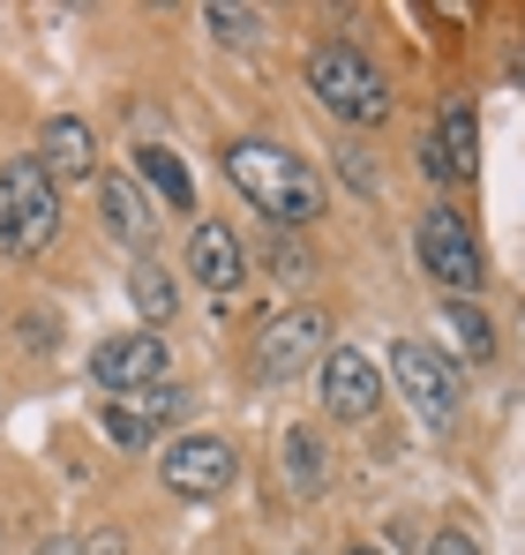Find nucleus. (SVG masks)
I'll use <instances>...</instances> for the list:
<instances>
[{"label": "nucleus", "instance_id": "nucleus-2", "mask_svg": "<svg viewBox=\"0 0 525 555\" xmlns=\"http://www.w3.org/2000/svg\"><path fill=\"white\" fill-rule=\"evenodd\" d=\"M61 241V188L46 181V166L23 151V158H0V256L30 263Z\"/></svg>", "mask_w": 525, "mask_h": 555}, {"label": "nucleus", "instance_id": "nucleus-11", "mask_svg": "<svg viewBox=\"0 0 525 555\" xmlns=\"http://www.w3.org/2000/svg\"><path fill=\"white\" fill-rule=\"evenodd\" d=\"M30 158L46 166V181H53V188L98 181V135H90L84 113H53V120L38 128V151H30Z\"/></svg>", "mask_w": 525, "mask_h": 555}, {"label": "nucleus", "instance_id": "nucleus-22", "mask_svg": "<svg viewBox=\"0 0 525 555\" xmlns=\"http://www.w3.org/2000/svg\"><path fill=\"white\" fill-rule=\"evenodd\" d=\"M338 166H346V181L360 188V195H383V181H375V166H368V151H360V143H346V151H338Z\"/></svg>", "mask_w": 525, "mask_h": 555}, {"label": "nucleus", "instance_id": "nucleus-18", "mask_svg": "<svg viewBox=\"0 0 525 555\" xmlns=\"http://www.w3.org/2000/svg\"><path fill=\"white\" fill-rule=\"evenodd\" d=\"M443 331L458 338V353H465L473 369H488V361H496V323H488L473 300H443Z\"/></svg>", "mask_w": 525, "mask_h": 555}, {"label": "nucleus", "instance_id": "nucleus-16", "mask_svg": "<svg viewBox=\"0 0 525 555\" xmlns=\"http://www.w3.org/2000/svg\"><path fill=\"white\" fill-rule=\"evenodd\" d=\"M136 181L151 188L166 210H195V181H188V166H180L166 143H143V151H136Z\"/></svg>", "mask_w": 525, "mask_h": 555}, {"label": "nucleus", "instance_id": "nucleus-1", "mask_svg": "<svg viewBox=\"0 0 525 555\" xmlns=\"http://www.w3.org/2000/svg\"><path fill=\"white\" fill-rule=\"evenodd\" d=\"M226 181L241 188V195L256 203L278 233H293V225H316V218H323V173H316L300 151H285V143H262V135L226 143Z\"/></svg>", "mask_w": 525, "mask_h": 555}, {"label": "nucleus", "instance_id": "nucleus-25", "mask_svg": "<svg viewBox=\"0 0 525 555\" xmlns=\"http://www.w3.org/2000/svg\"><path fill=\"white\" fill-rule=\"evenodd\" d=\"M518 83H525V46H518Z\"/></svg>", "mask_w": 525, "mask_h": 555}, {"label": "nucleus", "instance_id": "nucleus-20", "mask_svg": "<svg viewBox=\"0 0 525 555\" xmlns=\"http://www.w3.org/2000/svg\"><path fill=\"white\" fill-rule=\"evenodd\" d=\"M262 263H270V278L300 285V278H308V248H300L293 233H270V241H262Z\"/></svg>", "mask_w": 525, "mask_h": 555}, {"label": "nucleus", "instance_id": "nucleus-21", "mask_svg": "<svg viewBox=\"0 0 525 555\" xmlns=\"http://www.w3.org/2000/svg\"><path fill=\"white\" fill-rule=\"evenodd\" d=\"M38 555H120V533H105V526L98 533H61V541H46Z\"/></svg>", "mask_w": 525, "mask_h": 555}, {"label": "nucleus", "instance_id": "nucleus-9", "mask_svg": "<svg viewBox=\"0 0 525 555\" xmlns=\"http://www.w3.org/2000/svg\"><path fill=\"white\" fill-rule=\"evenodd\" d=\"M180 413H188V390L166 375V383H151V390H136V398H105V405H98V428H105L120 451H158V436L174 428Z\"/></svg>", "mask_w": 525, "mask_h": 555}, {"label": "nucleus", "instance_id": "nucleus-4", "mask_svg": "<svg viewBox=\"0 0 525 555\" xmlns=\"http://www.w3.org/2000/svg\"><path fill=\"white\" fill-rule=\"evenodd\" d=\"M413 256H421V271L436 278L450 300H473V293L488 285V256H481L465 210H450V203H428V210H421V225H413Z\"/></svg>", "mask_w": 525, "mask_h": 555}, {"label": "nucleus", "instance_id": "nucleus-12", "mask_svg": "<svg viewBox=\"0 0 525 555\" xmlns=\"http://www.w3.org/2000/svg\"><path fill=\"white\" fill-rule=\"evenodd\" d=\"M188 271H195V285H203L210 300H233V293L248 285V248H241V233L218 225V218H203V225L188 233Z\"/></svg>", "mask_w": 525, "mask_h": 555}, {"label": "nucleus", "instance_id": "nucleus-24", "mask_svg": "<svg viewBox=\"0 0 525 555\" xmlns=\"http://www.w3.org/2000/svg\"><path fill=\"white\" fill-rule=\"evenodd\" d=\"M346 555H390V548H375V541H353V548Z\"/></svg>", "mask_w": 525, "mask_h": 555}, {"label": "nucleus", "instance_id": "nucleus-5", "mask_svg": "<svg viewBox=\"0 0 525 555\" xmlns=\"http://www.w3.org/2000/svg\"><path fill=\"white\" fill-rule=\"evenodd\" d=\"M323 353H331V315L323 308H285L278 323H262L256 375L262 383H293L300 369H323Z\"/></svg>", "mask_w": 525, "mask_h": 555}, {"label": "nucleus", "instance_id": "nucleus-13", "mask_svg": "<svg viewBox=\"0 0 525 555\" xmlns=\"http://www.w3.org/2000/svg\"><path fill=\"white\" fill-rule=\"evenodd\" d=\"M383 405V375L368 353H353V346H331L323 353V413L331 421H368Z\"/></svg>", "mask_w": 525, "mask_h": 555}, {"label": "nucleus", "instance_id": "nucleus-8", "mask_svg": "<svg viewBox=\"0 0 525 555\" xmlns=\"http://www.w3.org/2000/svg\"><path fill=\"white\" fill-rule=\"evenodd\" d=\"M233 473H241V459H233V443H226V436H174V443L158 451V480H166L174 495H188V503L226 495V488H233Z\"/></svg>", "mask_w": 525, "mask_h": 555}, {"label": "nucleus", "instance_id": "nucleus-19", "mask_svg": "<svg viewBox=\"0 0 525 555\" xmlns=\"http://www.w3.org/2000/svg\"><path fill=\"white\" fill-rule=\"evenodd\" d=\"M203 30H210L218 46H262V38H270V15H262V8H226V0H210V8H203Z\"/></svg>", "mask_w": 525, "mask_h": 555}, {"label": "nucleus", "instance_id": "nucleus-10", "mask_svg": "<svg viewBox=\"0 0 525 555\" xmlns=\"http://www.w3.org/2000/svg\"><path fill=\"white\" fill-rule=\"evenodd\" d=\"M421 173L443 188L473 181L481 173V120H473V98H450L436 113V135L421 143Z\"/></svg>", "mask_w": 525, "mask_h": 555}, {"label": "nucleus", "instance_id": "nucleus-7", "mask_svg": "<svg viewBox=\"0 0 525 555\" xmlns=\"http://www.w3.org/2000/svg\"><path fill=\"white\" fill-rule=\"evenodd\" d=\"M166 369H174V353H166L158 331H120V338H98L90 346V383L105 398H136L151 383H166Z\"/></svg>", "mask_w": 525, "mask_h": 555}, {"label": "nucleus", "instance_id": "nucleus-3", "mask_svg": "<svg viewBox=\"0 0 525 555\" xmlns=\"http://www.w3.org/2000/svg\"><path fill=\"white\" fill-rule=\"evenodd\" d=\"M308 91L323 113H338L346 128H383L390 120V83H383V68L346 46V38H331V46H316L308 53Z\"/></svg>", "mask_w": 525, "mask_h": 555}, {"label": "nucleus", "instance_id": "nucleus-23", "mask_svg": "<svg viewBox=\"0 0 525 555\" xmlns=\"http://www.w3.org/2000/svg\"><path fill=\"white\" fill-rule=\"evenodd\" d=\"M428 555H481V541H473L465 526H436V533H428Z\"/></svg>", "mask_w": 525, "mask_h": 555}, {"label": "nucleus", "instance_id": "nucleus-6", "mask_svg": "<svg viewBox=\"0 0 525 555\" xmlns=\"http://www.w3.org/2000/svg\"><path fill=\"white\" fill-rule=\"evenodd\" d=\"M390 375H398L406 405H413L428 428H450V421H458V398H465V383H458V369L443 361L436 346H421V338H398V346H390Z\"/></svg>", "mask_w": 525, "mask_h": 555}, {"label": "nucleus", "instance_id": "nucleus-14", "mask_svg": "<svg viewBox=\"0 0 525 555\" xmlns=\"http://www.w3.org/2000/svg\"><path fill=\"white\" fill-rule=\"evenodd\" d=\"M98 218L113 241H128L136 256H151V233H158V203L136 173H98Z\"/></svg>", "mask_w": 525, "mask_h": 555}, {"label": "nucleus", "instance_id": "nucleus-17", "mask_svg": "<svg viewBox=\"0 0 525 555\" xmlns=\"http://www.w3.org/2000/svg\"><path fill=\"white\" fill-rule=\"evenodd\" d=\"M285 480H293V495H323V480H331V459H323V436L316 428H285Z\"/></svg>", "mask_w": 525, "mask_h": 555}, {"label": "nucleus", "instance_id": "nucleus-15", "mask_svg": "<svg viewBox=\"0 0 525 555\" xmlns=\"http://www.w3.org/2000/svg\"><path fill=\"white\" fill-rule=\"evenodd\" d=\"M128 300H136V315H143V331H166V323L180 315L174 271H166L158 256H136V271H128Z\"/></svg>", "mask_w": 525, "mask_h": 555}]
</instances>
